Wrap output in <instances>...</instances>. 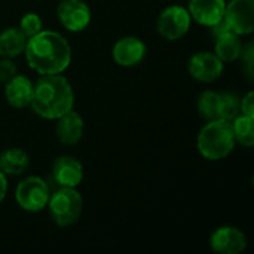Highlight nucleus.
<instances>
[{
    "label": "nucleus",
    "instance_id": "nucleus-17",
    "mask_svg": "<svg viewBox=\"0 0 254 254\" xmlns=\"http://www.w3.org/2000/svg\"><path fill=\"white\" fill-rule=\"evenodd\" d=\"M28 37L19 28H6L0 33V55L3 58L18 57L24 52Z\"/></svg>",
    "mask_w": 254,
    "mask_h": 254
},
{
    "label": "nucleus",
    "instance_id": "nucleus-10",
    "mask_svg": "<svg viewBox=\"0 0 254 254\" xmlns=\"http://www.w3.org/2000/svg\"><path fill=\"white\" fill-rule=\"evenodd\" d=\"M210 246L219 254H240L247 247V238L238 228L222 226L213 232Z\"/></svg>",
    "mask_w": 254,
    "mask_h": 254
},
{
    "label": "nucleus",
    "instance_id": "nucleus-14",
    "mask_svg": "<svg viewBox=\"0 0 254 254\" xmlns=\"http://www.w3.org/2000/svg\"><path fill=\"white\" fill-rule=\"evenodd\" d=\"M57 137L65 146L79 143L83 135V119L77 112L68 110L57 119Z\"/></svg>",
    "mask_w": 254,
    "mask_h": 254
},
{
    "label": "nucleus",
    "instance_id": "nucleus-20",
    "mask_svg": "<svg viewBox=\"0 0 254 254\" xmlns=\"http://www.w3.org/2000/svg\"><path fill=\"white\" fill-rule=\"evenodd\" d=\"M198 112L205 121H216L220 115V94L205 91L198 98Z\"/></svg>",
    "mask_w": 254,
    "mask_h": 254
},
{
    "label": "nucleus",
    "instance_id": "nucleus-12",
    "mask_svg": "<svg viewBox=\"0 0 254 254\" xmlns=\"http://www.w3.org/2000/svg\"><path fill=\"white\" fill-rule=\"evenodd\" d=\"M225 7V0H190L188 10L198 24L213 27L223 19Z\"/></svg>",
    "mask_w": 254,
    "mask_h": 254
},
{
    "label": "nucleus",
    "instance_id": "nucleus-21",
    "mask_svg": "<svg viewBox=\"0 0 254 254\" xmlns=\"http://www.w3.org/2000/svg\"><path fill=\"white\" fill-rule=\"evenodd\" d=\"M240 98L235 94H220V115L219 119L226 121V122H232L237 116H240Z\"/></svg>",
    "mask_w": 254,
    "mask_h": 254
},
{
    "label": "nucleus",
    "instance_id": "nucleus-1",
    "mask_svg": "<svg viewBox=\"0 0 254 254\" xmlns=\"http://www.w3.org/2000/svg\"><path fill=\"white\" fill-rule=\"evenodd\" d=\"M24 52L28 65L43 76L63 73L71 61L68 42L55 31L42 30L33 37H28Z\"/></svg>",
    "mask_w": 254,
    "mask_h": 254
},
{
    "label": "nucleus",
    "instance_id": "nucleus-13",
    "mask_svg": "<svg viewBox=\"0 0 254 254\" xmlns=\"http://www.w3.org/2000/svg\"><path fill=\"white\" fill-rule=\"evenodd\" d=\"M52 176L61 188H77L83 179V167L73 156H60L54 162Z\"/></svg>",
    "mask_w": 254,
    "mask_h": 254
},
{
    "label": "nucleus",
    "instance_id": "nucleus-7",
    "mask_svg": "<svg viewBox=\"0 0 254 254\" xmlns=\"http://www.w3.org/2000/svg\"><path fill=\"white\" fill-rule=\"evenodd\" d=\"M223 22L238 36L253 33L254 0H231L225 7Z\"/></svg>",
    "mask_w": 254,
    "mask_h": 254
},
{
    "label": "nucleus",
    "instance_id": "nucleus-19",
    "mask_svg": "<svg viewBox=\"0 0 254 254\" xmlns=\"http://www.w3.org/2000/svg\"><path fill=\"white\" fill-rule=\"evenodd\" d=\"M232 131L235 135V141L241 143L246 147H252L254 144V118L249 116H237L232 122Z\"/></svg>",
    "mask_w": 254,
    "mask_h": 254
},
{
    "label": "nucleus",
    "instance_id": "nucleus-18",
    "mask_svg": "<svg viewBox=\"0 0 254 254\" xmlns=\"http://www.w3.org/2000/svg\"><path fill=\"white\" fill-rule=\"evenodd\" d=\"M30 164L28 155L22 149H7L0 153V171L9 176H19L22 174Z\"/></svg>",
    "mask_w": 254,
    "mask_h": 254
},
{
    "label": "nucleus",
    "instance_id": "nucleus-3",
    "mask_svg": "<svg viewBox=\"0 0 254 254\" xmlns=\"http://www.w3.org/2000/svg\"><path fill=\"white\" fill-rule=\"evenodd\" d=\"M235 135L231 122L216 119L208 124L198 134V150L210 161L226 158L235 147Z\"/></svg>",
    "mask_w": 254,
    "mask_h": 254
},
{
    "label": "nucleus",
    "instance_id": "nucleus-15",
    "mask_svg": "<svg viewBox=\"0 0 254 254\" xmlns=\"http://www.w3.org/2000/svg\"><path fill=\"white\" fill-rule=\"evenodd\" d=\"M33 89L34 85L31 80L25 76H13L9 82H6L4 88V95L7 103L12 107L16 109H24L30 106L31 98H33Z\"/></svg>",
    "mask_w": 254,
    "mask_h": 254
},
{
    "label": "nucleus",
    "instance_id": "nucleus-4",
    "mask_svg": "<svg viewBox=\"0 0 254 254\" xmlns=\"http://www.w3.org/2000/svg\"><path fill=\"white\" fill-rule=\"evenodd\" d=\"M48 207L55 225L67 228L76 223L82 213V196L76 188H61L49 195Z\"/></svg>",
    "mask_w": 254,
    "mask_h": 254
},
{
    "label": "nucleus",
    "instance_id": "nucleus-25",
    "mask_svg": "<svg viewBox=\"0 0 254 254\" xmlns=\"http://www.w3.org/2000/svg\"><path fill=\"white\" fill-rule=\"evenodd\" d=\"M240 109L243 112L244 116L254 118V94L249 92L241 101H240Z\"/></svg>",
    "mask_w": 254,
    "mask_h": 254
},
{
    "label": "nucleus",
    "instance_id": "nucleus-16",
    "mask_svg": "<svg viewBox=\"0 0 254 254\" xmlns=\"http://www.w3.org/2000/svg\"><path fill=\"white\" fill-rule=\"evenodd\" d=\"M241 52H243V42L240 40V36L237 33L231 30H225L216 36L214 54L223 63L237 61L241 57Z\"/></svg>",
    "mask_w": 254,
    "mask_h": 254
},
{
    "label": "nucleus",
    "instance_id": "nucleus-9",
    "mask_svg": "<svg viewBox=\"0 0 254 254\" xmlns=\"http://www.w3.org/2000/svg\"><path fill=\"white\" fill-rule=\"evenodd\" d=\"M189 73L195 80L210 83L223 73V61L211 52H198L189 60Z\"/></svg>",
    "mask_w": 254,
    "mask_h": 254
},
{
    "label": "nucleus",
    "instance_id": "nucleus-2",
    "mask_svg": "<svg viewBox=\"0 0 254 254\" xmlns=\"http://www.w3.org/2000/svg\"><path fill=\"white\" fill-rule=\"evenodd\" d=\"M74 95L68 80L60 74H45L33 89L30 106L43 119H58L73 109Z\"/></svg>",
    "mask_w": 254,
    "mask_h": 254
},
{
    "label": "nucleus",
    "instance_id": "nucleus-5",
    "mask_svg": "<svg viewBox=\"0 0 254 254\" xmlns=\"http://www.w3.org/2000/svg\"><path fill=\"white\" fill-rule=\"evenodd\" d=\"M49 188L39 177L24 179L15 190V199L18 205L28 213H37L48 205Z\"/></svg>",
    "mask_w": 254,
    "mask_h": 254
},
{
    "label": "nucleus",
    "instance_id": "nucleus-26",
    "mask_svg": "<svg viewBox=\"0 0 254 254\" xmlns=\"http://www.w3.org/2000/svg\"><path fill=\"white\" fill-rule=\"evenodd\" d=\"M6 192H7V180H6V174H3V173L0 171V202L4 199Z\"/></svg>",
    "mask_w": 254,
    "mask_h": 254
},
{
    "label": "nucleus",
    "instance_id": "nucleus-6",
    "mask_svg": "<svg viewBox=\"0 0 254 254\" xmlns=\"http://www.w3.org/2000/svg\"><path fill=\"white\" fill-rule=\"evenodd\" d=\"M190 13L183 6H168L158 18V31L167 40H177L183 37L190 28Z\"/></svg>",
    "mask_w": 254,
    "mask_h": 254
},
{
    "label": "nucleus",
    "instance_id": "nucleus-8",
    "mask_svg": "<svg viewBox=\"0 0 254 254\" xmlns=\"http://www.w3.org/2000/svg\"><path fill=\"white\" fill-rule=\"evenodd\" d=\"M57 15L68 31H82L91 22V10L83 0H61Z\"/></svg>",
    "mask_w": 254,
    "mask_h": 254
},
{
    "label": "nucleus",
    "instance_id": "nucleus-24",
    "mask_svg": "<svg viewBox=\"0 0 254 254\" xmlns=\"http://www.w3.org/2000/svg\"><path fill=\"white\" fill-rule=\"evenodd\" d=\"M254 51H253V43H249L246 48L243 46V52H241V57H243V61L246 64V68H247V74H249V79L252 80L253 77V63H254Z\"/></svg>",
    "mask_w": 254,
    "mask_h": 254
},
{
    "label": "nucleus",
    "instance_id": "nucleus-11",
    "mask_svg": "<svg viewBox=\"0 0 254 254\" xmlns=\"http://www.w3.org/2000/svg\"><path fill=\"white\" fill-rule=\"evenodd\" d=\"M113 60L122 67H132L143 61L146 55V45L134 36L119 39L113 46Z\"/></svg>",
    "mask_w": 254,
    "mask_h": 254
},
{
    "label": "nucleus",
    "instance_id": "nucleus-23",
    "mask_svg": "<svg viewBox=\"0 0 254 254\" xmlns=\"http://www.w3.org/2000/svg\"><path fill=\"white\" fill-rule=\"evenodd\" d=\"M13 76H16V65L9 58L0 60V83L9 82Z\"/></svg>",
    "mask_w": 254,
    "mask_h": 254
},
{
    "label": "nucleus",
    "instance_id": "nucleus-22",
    "mask_svg": "<svg viewBox=\"0 0 254 254\" xmlns=\"http://www.w3.org/2000/svg\"><path fill=\"white\" fill-rule=\"evenodd\" d=\"M42 19L37 13H25L22 18H21V22H19V30L27 36V37H33L34 34L40 33L42 31Z\"/></svg>",
    "mask_w": 254,
    "mask_h": 254
}]
</instances>
